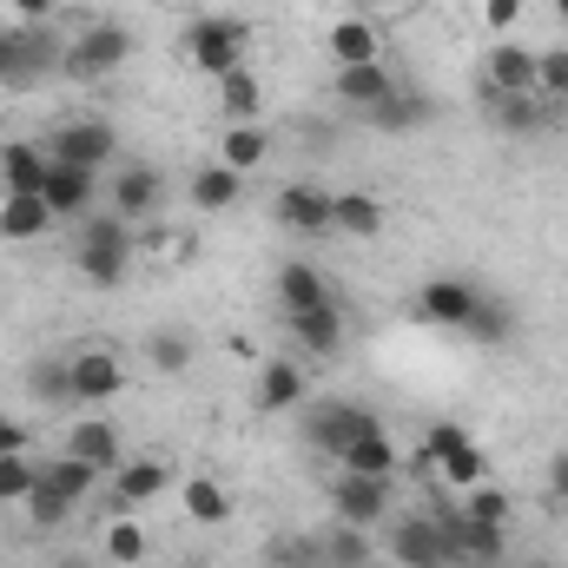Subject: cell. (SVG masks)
<instances>
[{
  "mask_svg": "<svg viewBox=\"0 0 568 568\" xmlns=\"http://www.w3.org/2000/svg\"><path fill=\"white\" fill-rule=\"evenodd\" d=\"M390 225L384 199L371 192H331V239H377Z\"/></svg>",
  "mask_w": 568,
  "mask_h": 568,
  "instance_id": "44dd1931",
  "label": "cell"
},
{
  "mask_svg": "<svg viewBox=\"0 0 568 568\" xmlns=\"http://www.w3.org/2000/svg\"><path fill=\"white\" fill-rule=\"evenodd\" d=\"M219 113H225L232 126H252V120L265 113V87H258V73H252V67L219 73Z\"/></svg>",
  "mask_w": 568,
  "mask_h": 568,
  "instance_id": "4316f807",
  "label": "cell"
},
{
  "mask_svg": "<svg viewBox=\"0 0 568 568\" xmlns=\"http://www.w3.org/2000/svg\"><path fill=\"white\" fill-rule=\"evenodd\" d=\"M33 483H40V469L27 456H0V503H27Z\"/></svg>",
  "mask_w": 568,
  "mask_h": 568,
  "instance_id": "b9f144b4",
  "label": "cell"
},
{
  "mask_svg": "<svg viewBox=\"0 0 568 568\" xmlns=\"http://www.w3.org/2000/svg\"><path fill=\"white\" fill-rule=\"evenodd\" d=\"M463 337H469V344H509V337H516V311L483 291L476 311H469V324H463Z\"/></svg>",
  "mask_w": 568,
  "mask_h": 568,
  "instance_id": "4dcf8cb0",
  "label": "cell"
},
{
  "mask_svg": "<svg viewBox=\"0 0 568 568\" xmlns=\"http://www.w3.org/2000/svg\"><path fill=\"white\" fill-rule=\"evenodd\" d=\"M549 503H556V509H568V449L549 463Z\"/></svg>",
  "mask_w": 568,
  "mask_h": 568,
  "instance_id": "f6af8a7d",
  "label": "cell"
},
{
  "mask_svg": "<svg viewBox=\"0 0 568 568\" xmlns=\"http://www.w3.org/2000/svg\"><path fill=\"white\" fill-rule=\"evenodd\" d=\"M384 549H390V562H397V568H456V542H449V529H443L429 509L397 516Z\"/></svg>",
  "mask_w": 568,
  "mask_h": 568,
  "instance_id": "5b68a950",
  "label": "cell"
},
{
  "mask_svg": "<svg viewBox=\"0 0 568 568\" xmlns=\"http://www.w3.org/2000/svg\"><path fill=\"white\" fill-rule=\"evenodd\" d=\"M7 7H13V13H20V20H47V13H53V7H60V0H7Z\"/></svg>",
  "mask_w": 568,
  "mask_h": 568,
  "instance_id": "bcb514c9",
  "label": "cell"
},
{
  "mask_svg": "<svg viewBox=\"0 0 568 568\" xmlns=\"http://www.w3.org/2000/svg\"><path fill=\"white\" fill-rule=\"evenodd\" d=\"M252 404H258L265 417H284V410H304V404H311L304 364H297V357H265V364H258V390H252Z\"/></svg>",
  "mask_w": 568,
  "mask_h": 568,
  "instance_id": "5bb4252c",
  "label": "cell"
},
{
  "mask_svg": "<svg viewBox=\"0 0 568 568\" xmlns=\"http://www.w3.org/2000/svg\"><path fill=\"white\" fill-rule=\"evenodd\" d=\"M331 67H364V60H384V47H377V27L371 20H331Z\"/></svg>",
  "mask_w": 568,
  "mask_h": 568,
  "instance_id": "f1b7e54d",
  "label": "cell"
},
{
  "mask_svg": "<svg viewBox=\"0 0 568 568\" xmlns=\"http://www.w3.org/2000/svg\"><path fill=\"white\" fill-rule=\"evenodd\" d=\"M159 192H165V179H159V165H120V179H113V212L126 219V225H140L145 212L159 205Z\"/></svg>",
  "mask_w": 568,
  "mask_h": 568,
  "instance_id": "cb8c5ba5",
  "label": "cell"
},
{
  "mask_svg": "<svg viewBox=\"0 0 568 568\" xmlns=\"http://www.w3.org/2000/svg\"><path fill=\"white\" fill-rule=\"evenodd\" d=\"M331 93H337L344 106L371 113L377 100H390V93H397V73H390L384 60H364V67H337V73H331Z\"/></svg>",
  "mask_w": 568,
  "mask_h": 568,
  "instance_id": "d6986e66",
  "label": "cell"
},
{
  "mask_svg": "<svg viewBox=\"0 0 568 568\" xmlns=\"http://www.w3.org/2000/svg\"><path fill=\"white\" fill-rule=\"evenodd\" d=\"M364 126H371V133H397V140H404V133H424L429 126V100L397 87L390 100H377V106L364 113Z\"/></svg>",
  "mask_w": 568,
  "mask_h": 568,
  "instance_id": "484cf974",
  "label": "cell"
},
{
  "mask_svg": "<svg viewBox=\"0 0 568 568\" xmlns=\"http://www.w3.org/2000/svg\"><path fill=\"white\" fill-rule=\"evenodd\" d=\"M179 509H185L199 529H219V523H232V489H225L219 476H185V483H179Z\"/></svg>",
  "mask_w": 568,
  "mask_h": 568,
  "instance_id": "d4e9b609",
  "label": "cell"
},
{
  "mask_svg": "<svg viewBox=\"0 0 568 568\" xmlns=\"http://www.w3.org/2000/svg\"><path fill=\"white\" fill-rule=\"evenodd\" d=\"M284 337L304 357H337L344 351V304H311V311H284Z\"/></svg>",
  "mask_w": 568,
  "mask_h": 568,
  "instance_id": "4fadbf2b",
  "label": "cell"
},
{
  "mask_svg": "<svg viewBox=\"0 0 568 568\" xmlns=\"http://www.w3.org/2000/svg\"><path fill=\"white\" fill-rule=\"evenodd\" d=\"M371 429H384L364 404H344V397H324V404H304V443L317 449V456H337L344 463V449L357 443V436H371Z\"/></svg>",
  "mask_w": 568,
  "mask_h": 568,
  "instance_id": "277c9868",
  "label": "cell"
},
{
  "mask_svg": "<svg viewBox=\"0 0 568 568\" xmlns=\"http://www.w3.org/2000/svg\"><path fill=\"white\" fill-rule=\"evenodd\" d=\"M562 106H568V100H562Z\"/></svg>",
  "mask_w": 568,
  "mask_h": 568,
  "instance_id": "f907efd6",
  "label": "cell"
},
{
  "mask_svg": "<svg viewBox=\"0 0 568 568\" xmlns=\"http://www.w3.org/2000/svg\"><path fill=\"white\" fill-rule=\"evenodd\" d=\"M40 476H47L53 489H67L73 503H87V489L100 483V469H93V463H80V456H67V449H60V456H53V463H47Z\"/></svg>",
  "mask_w": 568,
  "mask_h": 568,
  "instance_id": "f35d334b",
  "label": "cell"
},
{
  "mask_svg": "<svg viewBox=\"0 0 568 568\" xmlns=\"http://www.w3.org/2000/svg\"><path fill=\"white\" fill-rule=\"evenodd\" d=\"M185 199H192L199 212H232V205L245 199V172H232L225 159H212V165H199V172L185 179Z\"/></svg>",
  "mask_w": 568,
  "mask_h": 568,
  "instance_id": "603a6c76",
  "label": "cell"
},
{
  "mask_svg": "<svg viewBox=\"0 0 568 568\" xmlns=\"http://www.w3.org/2000/svg\"><path fill=\"white\" fill-rule=\"evenodd\" d=\"M337 469H351V476H384V483H397L404 456H397V443H390L384 429H371V436H357V443L344 449V463H337Z\"/></svg>",
  "mask_w": 568,
  "mask_h": 568,
  "instance_id": "f546056e",
  "label": "cell"
},
{
  "mask_svg": "<svg viewBox=\"0 0 568 568\" xmlns=\"http://www.w3.org/2000/svg\"><path fill=\"white\" fill-rule=\"evenodd\" d=\"M272 219H278L284 232H297V239H331V192L311 185V179H297V185H284L278 199H272Z\"/></svg>",
  "mask_w": 568,
  "mask_h": 568,
  "instance_id": "7c38bea8",
  "label": "cell"
},
{
  "mask_svg": "<svg viewBox=\"0 0 568 568\" xmlns=\"http://www.w3.org/2000/svg\"><path fill=\"white\" fill-rule=\"evenodd\" d=\"M529 568H549V562H529Z\"/></svg>",
  "mask_w": 568,
  "mask_h": 568,
  "instance_id": "c3c4849f",
  "label": "cell"
},
{
  "mask_svg": "<svg viewBox=\"0 0 568 568\" xmlns=\"http://www.w3.org/2000/svg\"><path fill=\"white\" fill-rule=\"evenodd\" d=\"M126 60H133V27L126 20H87V33L67 40L60 73L67 80H100V73H120Z\"/></svg>",
  "mask_w": 568,
  "mask_h": 568,
  "instance_id": "3957f363",
  "label": "cell"
},
{
  "mask_svg": "<svg viewBox=\"0 0 568 568\" xmlns=\"http://www.w3.org/2000/svg\"><path fill=\"white\" fill-rule=\"evenodd\" d=\"M278 311H311V304H331L337 291L324 284V272L317 265H304V258H291V265H278Z\"/></svg>",
  "mask_w": 568,
  "mask_h": 568,
  "instance_id": "83f0119b",
  "label": "cell"
},
{
  "mask_svg": "<svg viewBox=\"0 0 568 568\" xmlns=\"http://www.w3.org/2000/svg\"><path fill=\"white\" fill-rule=\"evenodd\" d=\"M476 297H483V284H469V278H429L417 291V317L436 324V331H463L469 311H476Z\"/></svg>",
  "mask_w": 568,
  "mask_h": 568,
  "instance_id": "2e32d148",
  "label": "cell"
},
{
  "mask_svg": "<svg viewBox=\"0 0 568 568\" xmlns=\"http://www.w3.org/2000/svg\"><path fill=\"white\" fill-rule=\"evenodd\" d=\"M67 456H80V463H93V469L106 476V469L126 463V436L106 424V417H73V424H67Z\"/></svg>",
  "mask_w": 568,
  "mask_h": 568,
  "instance_id": "ac0fdd59",
  "label": "cell"
},
{
  "mask_svg": "<svg viewBox=\"0 0 568 568\" xmlns=\"http://www.w3.org/2000/svg\"><path fill=\"white\" fill-rule=\"evenodd\" d=\"M509 509H516V503H509L496 483H476V489H463V516H476V523H503V529H509Z\"/></svg>",
  "mask_w": 568,
  "mask_h": 568,
  "instance_id": "ab89813d",
  "label": "cell"
},
{
  "mask_svg": "<svg viewBox=\"0 0 568 568\" xmlns=\"http://www.w3.org/2000/svg\"><path fill=\"white\" fill-rule=\"evenodd\" d=\"M0 93H7V87H0Z\"/></svg>",
  "mask_w": 568,
  "mask_h": 568,
  "instance_id": "681fc988",
  "label": "cell"
},
{
  "mask_svg": "<svg viewBox=\"0 0 568 568\" xmlns=\"http://www.w3.org/2000/svg\"><path fill=\"white\" fill-rule=\"evenodd\" d=\"M40 199H47V212L53 219H87L93 212V199H100V172L93 165H67V159H47V185H40Z\"/></svg>",
  "mask_w": 568,
  "mask_h": 568,
  "instance_id": "30bf717a",
  "label": "cell"
},
{
  "mask_svg": "<svg viewBox=\"0 0 568 568\" xmlns=\"http://www.w3.org/2000/svg\"><path fill=\"white\" fill-rule=\"evenodd\" d=\"M556 13H562V20H568V0H556Z\"/></svg>",
  "mask_w": 568,
  "mask_h": 568,
  "instance_id": "7dc6e473",
  "label": "cell"
},
{
  "mask_svg": "<svg viewBox=\"0 0 568 568\" xmlns=\"http://www.w3.org/2000/svg\"><path fill=\"white\" fill-rule=\"evenodd\" d=\"M185 53H192V67L199 73H232V67H245V20H225V13H205V20H192L185 27Z\"/></svg>",
  "mask_w": 568,
  "mask_h": 568,
  "instance_id": "ba28073f",
  "label": "cell"
},
{
  "mask_svg": "<svg viewBox=\"0 0 568 568\" xmlns=\"http://www.w3.org/2000/svg\"><path fill=\"white\" fill-rule=\"evenodd\" d=\"M40 185H47V152L27 140L0 145V192L7 199H40Z\"/></svg>",
  "mask_w": 568,
  "mask_h": 568,
  "instance_id": "7402d4cb",
  "label": "cell"
},
{
  "mask_svg": "<svg viewBox=\"0 0 568 568\" xmlns=\"http://www.w3.org/2000/svg\"><path fill=\"white\" fill-rule=\"evenodd\" d=\"M536 93L542 100H568V47L536 53Z\"/></svg>",
  "mask_w": 568,
  "mask_h": 568,
  "instance_id": "60d3db41",
  "label": "cell"
},
{
  "mask_svg": "<svg viewBox=\"0 0 568 568\" xmlns=\"http://www.w3.org/2000/svg\"><path fill=\"white\" fill-rule=\"evenodd\" d=\"M47 225H53L47 199H0V239H7V245H27V239H40Z\"/></svg>",
  "mask_w": 568,
  "mask_h": 568,
  "instance_id": "d6a6232c",
  "label": "cell"
},
{
  "mask_svg": "<svg viewBox=\"0 0 568 568\" xmlns=\"http://www.w3.org/2000/svg\"><path fill=\"white\" fill-rule=\"evenodd\" d=\"M219 159H225L232 172H258V165L272 159V140H265L258 126H225V140H219Z\"/></svg>",
  "mask_w": 568,
  "mask_h": 568,
  "instance_id": "e575fe53",
  "label": "cell"
},
{
  "mask_svg": "<svg viewBox=\"0 0 568 568\" xmlns=\"http://www.w3.org/2000/svg\"><path fill=\"white\" fill-rule=\"evenodd\" d=\"M483 113H489V126H496V133H509V140L556 133V126L568 120L562 100H542V93H489V87H483Z\"/></svg>",
  "mask_w": 568,
  "mask_h": 568,
  "instance_id": "52a82bcc",
  "label": "cell"
},
{
  "mask_svg": "<svg viewBox=\"0 0 568 568\" xmlns=\"http://www.w3.org/2000/svg\"><path fill=\"white\" fill-rule=\"evenodd\" d=\"M133 252H140V232L120 219V212H106V219H80L73 225V272L87 284H100V291H113V284H126L133 272Z\"/></svg>",
  "mask_w": 568,
  "mask_h": 568,
  "instance_id": "6da1fadb",
  "label": "cell"
},
{
  "mask_svg": "<svg viewBox=\"0 0 568 568\" xmlns=\"http://www.w3.org/2000/svg\"><path fill=\"white\" fill-rule=\"evenodd\" d=\"M67 377H73V404H113V397H126V364L106 351V344H87V351H73L67 357Z\"/></svg>",
  "mask_w": 568,
  "mask_h": 568,
  "instance_id": "9c48e42d",
  "label": "cell"
},
{
  "mask_svg": "<svg viewBox=\"0 0 568 568\" xmlns=\"http://www.w3.org/2000/svg\"><path fill=\"white\" fill-rule=\"evenodd\" d=\"M165 483H172V469H165V463H152V456H140V463H120V469H113L106 516H140L152 496H165Z\"/></svg>",
  "mask_w": 568,
  "mask_h": 568,
  "instance_id": "e0dca14e",
  "label": "cell"
},
{
  "mask_svg": "<svg viewBox=\"0 0 568 568\" xmlns=\"http://www.w3.org/2000/svg\"><path fill=\"white\" fill-rule=\"evenodd\" d=\"M113 152H120V140H113V126L106 120H67V126H53V152L47 159H67V165H113Z\"/></svg>",
  "mask_w": 568,
  "mask_h": 568,
  "instance_id": "9a60e30c",
  "label": "cell"
},
{
  "mask_svg": "<svg viewBox=\"0 0 568 568\" xmlns=\"http://www.w3.org/2000/svg\"><path fill=\"white\" fill-rule=\"evenodd\" d=\"M483 20L489 27H516L523 20V0H483Z\"/></svg>",
  "mask_w": 568,
  "mask_h": 568,
  "instance_id": "ee69618b",
  "label": "cell"
},
{
  "mask_svg": "<svg viewBox=\"0 0 568 568\" xmlns=\"http://www.w3.org/2000/svg\"><path fill=\"white\" fill-rule=\"evenodd\" d=\"M60 60H67V47L47 33V20H13V27H0V87H7V93L40 87L47 73H60Z\"/></svg>",
  "mask_w": 568,
  "mask_h": 568,
  "instance_id": "7a4b0ae2",
  "label": "cell"
},
{
  "mask_svg": "<svg viewBox=\"0 0 568 568\" xmlns=\"http://www.w3.org/2000/svg\"><path fill=\"white\" fill-rule=\"evenodd\" d=\"M145 357H152V371H159V377H179V371H192V331H179V324L152 331V337H145Z\"/></svg>",
  "mask_w": 568,
  "mask_h": 568,
  "instance_id": "836d02e7",
  "label": "cell"
},
{
  "mask_svg": "<svg viewBox=\"0 0 568 568\" xmlns=\"http://www.w3.org/2000/svg\"><path fill=\"white\" fill-rule=\"evenodd\" d=\"M483 87H489V93H536V53L516 47V40L489 47V53H483Z\"/></svg>",
  "mask_w": 568,
  "mask_h": 568,
  "instance_id": "ffe728a7",
  "label": "cell"
},
{
  "mask_svg": "<svg viewBox=\"0 0 568 568\" xmlns=\"http://www.w3.org/2000/svg\"><path fill=\"white\" fill-rule=\"evenodd\" d=\"M331 509H337V523H351V529H377V523L390 516V483H384V476H351V469H337Z\"/></svg>",
  "mask_w": 568,
  "mask_h": 568,
  "instance_id": "8fae6325",
  "label": "cell"
},
{
  "mask_svg": "<svg viewBox=\"0 0 568 568\" xmlns=\"http://www.w3.org/2000/svg\"><path fill=\"white\" fill-rule=\"evenodd\" d=\"M27 390H33V404H73L67 357H33V371H27Z\"/></svg>",
  "mask_w": 568,
  "mask_h": 568,
  "instance_id": "8d00e7d4",
  "label": "cell"
},
{
  "mask_svg": "<svg viewBox=\"0 0 568 568\" xmlns=\"http://www.w3.org/2000/svg\"><path fill=\"white\" fill-rule=\"evenodd\" d=\"M424 449H429V463H436V483H443V489H476V483H489V463H483L476 436L463 424H429Z\"/></svg>",
  "mask_w": 568,
  "mask_h": 568,
  "instance_id": "8992f818",
  "label": "cell"
},
{
  "mask_svg": "<svg viewBox=\"0 0 568 568\" xmlns=\"http://www.w3.org/2000/svg\"><path fill=\"white\" fill-rule=\"evenodd\" d=\"M317 549H324L331 568H371V556H377V549H371V529H351V523H337Z\"/></svg>",
  "mask_w": 568,
  "mask_h": 568,
  "instance_id": "d590c367",
  "label": "cell"
},
{
  "mask_svg": "<svg viewBox=\"0 0 568 568\" xmlns=\"http://www.w3.org/2000/svg\"><path fill=\"white\" fill-rule=\"evenodd\" d=\"M27 443H33V436H27L20 417H0V456H27Z\"/></svg>",
  "mask_w": 568,
  "mask_h": 568,
  "instance_id": "7bdbcfd3",
  "label": "cell"
},
{
  "mask_svg": "<svg viewBox=\"0 0 568 568\" xmlns=\"http://www.w3.org/2000/svg\"><path fill=\"white\" fill-rule=\"evenodd\" d=\"M145 549H152V542H145V529L133 523V516H113V523H106V562L113 568L145 562Z\"/></svg>",
  "mask_w": 568,
  "mask_h": 568,
  "instance_id": "74e56055",
  "label": "cell"
},
{
  "mask_svg": "<svg viewBox=\"0 0 568 568\" xmlns=\"http://www.w3.org/2000/svg\"><path fill=\"white\" fill-rule=\"evenodd\" d=\"M20 509H27V523H33V529H47V536H53V529H67V523H73V509H80V503L40 476V483L27 489V503H20Z\"/></svg>",
  "mask_w": 568,
  "mask_h": 568,
  "instance_id": "1f68e13d",
  "label": "cell"
}]
</instances>
